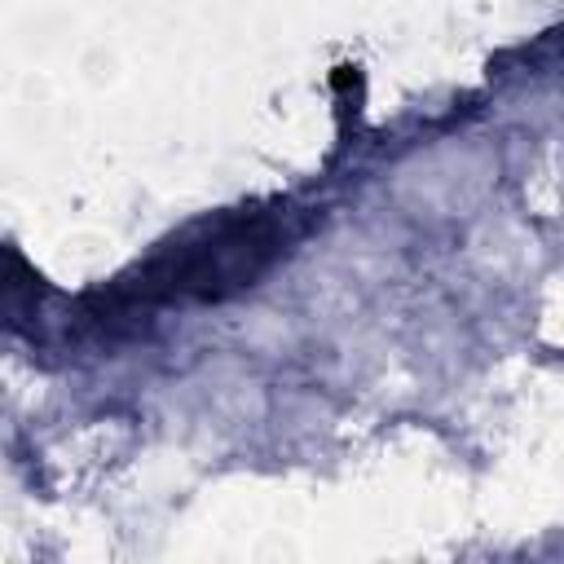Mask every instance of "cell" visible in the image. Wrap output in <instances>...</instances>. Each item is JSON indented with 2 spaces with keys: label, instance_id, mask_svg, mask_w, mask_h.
<instances>
[{
  "label": "cell",
  "instance_id": "1",
  "mask_svg": "<svg viewBox=\"0 0 564 564\" xmlns=\"http://www.w3.org/2000/svg\"><path fill=\"white\" fill-rule=\"evenodd\" d=\"M282 242L286 234L278 216H229L207 238L167 247L132 282H119L110 291V308L181 300V295H198V300L229 295L238 286H251V278H260L273 264Z\"/></svg>",
  "mask_w": 564,
  "mask_h": 564
},
{
  "label": "cell",
  "instance_id": "2",
  "mask_svg": "<svg viewBox=\"0 0 564 564\" xmlns=\"http://www.w3.org/2000/svg\"><path fill=\"white\" fill-rule=\"evenodd\" d=\"M35 291H40V278L26 273L9 251H0V322L26 313V304L35 300Z\"/></svg>",
  "mask_w": 564,
  "mask_h": 564
}]
</instances>
